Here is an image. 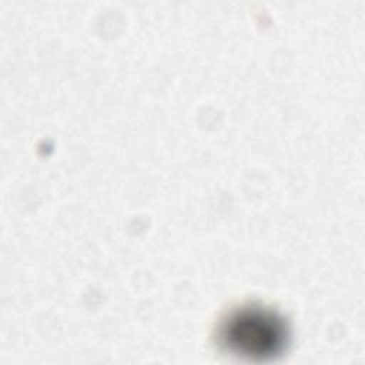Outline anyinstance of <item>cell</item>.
I'll return each mask as SVG.
<instances>
[{"mask_svg": "<svg viewBox=\"0 0 365 365\" xmlns=\"http://www.w3.org/2000/svg\"><path fill=\"white\" fill-rule=\"evenodd\" d=\"M218 339L237 355L267 359L284 351L288 328L284 318L274 309L250 304L235 308L221 321Z\"/></svg>", "mask_w": 365, "mask_h": 365, "instance_id": "obj_1", "label": "cell"}]
</instances>
